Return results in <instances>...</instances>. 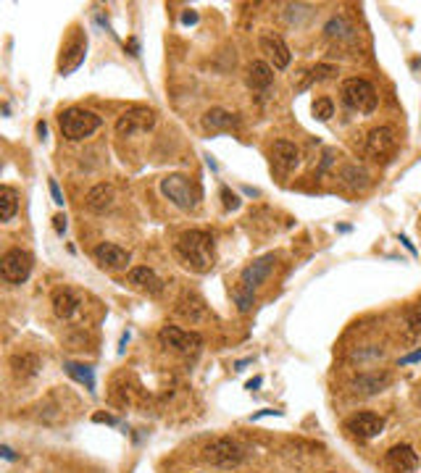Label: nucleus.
<instances>
[{"label":"nucleus","instance_id":"obj_38","mask_svg":"<svg viewBox=\"0 0 421 473\" xmlns=\"http://www.w3.org/2000/svg\"><path fill=\"white\" fill-rule=\"evenodd\" d=\"M261 384H264V378H261V376H255V378H251V381L245 384V390H248V392H255V390H258V387H261Z\"/></svg>","mask_w":421,"mask_h":473},{"label":"nucleus","instance_id":"obj_25","mask_svg":"<svg viewBox=\"0 0 421 473\" xmlns=\"http://www.w3.org/2000/svg\"><path fill=\"white\" fill-rule=\"evenodd\" d=\"M303 74V79L298 82V93H303V90H308L313 82H324V79H332L337 74V66H329V63H319V66H313V69L308 71H301Z\"/></svg>","mask_w":421,"mask_h":473},{"label":"nucleus","instance_id":"obj_37","mask_svg":"<svg viewBox=\"0 0 421 473\" xmlns=\"http://www.w3.org/2000/svg\"><path fill=\"white\" fill-rule=\"evenodd\" d=\"M93 421H95V424H109V426H116V418H113V415H106V413H95V415H93Z\"/></svg>","mask_w":421,"mask_h":473},{"label":"nucleus","instance_id":"obj_4","mask_svg":"<svg viewBox=\"0 0 421 473\" xmlns=\"http://www.w3.org/2000/svg\"><path fill=\"white\" fill-rule=\"evenodd\" d=\"M342 103L350 108V111H358V113H374L376 111V90L369 79H361V77H353V79H345L342 82Z\"/></svg>","mask_w":421,"mask_h":473},{"label":"nucleus","instance_id":"obj_43","mask_svg":"<svg viewBox=\"0 0 421 473\" xmlns=\"http://www.w3.org/2000/svg\"><path fill=\"white\" fill-rule=\"evenodd\" d=\"M419 402H421V384H419Z\"/></svg>","mask_w":421,"mask_h":473},{"label":"nucleus","instance_id":"obj_3","mask_svg":"<svg viewBox=\"0 0 421 473\" xmlns=\"http://www.w3.org/2000/svg\"><path fill=\"white\" fill-rule=\"evenodd\" d=\"M61 131L69 142H79L87 140L90 134H95L100 129V116L93 113V111H84V108H66L58 116Z\"/></svg>","mask_w":421,"mask_h":473},{"label":"nucleus","instance_id":"obj_28","mask_svg":"<svg viewBox=\"0 0 421 473\" xmlns=\"http://www.w3.org/2000/svg\"><path fill=\"white\" fill-rule=\"evenodd\" d=\"M66 374L74 378V381H79V384H84L87 387V392H95V371L90 366H82V363H66Z\"/></svg>","mask_w":421,"mask_h":473},{"label":"nucleus","instance_id":"obj_31","mask_svg":"<svg viewBox=\"0 0 421 473\" xmlns=\"http://www.w3.org/2000/svg\"><path fill=\"white\" fill-rule=\"evenodd\" d=\"M232 297H235V303L240 307V313H251L253 305H255V295L248 292V289H242V287H235V289H232Z\"/></svg>","mask_w":421,"mask_h":473},{"label":"nucleus","instance_id":"obj_10","mask_svg":"<svg viewBox=\"0 0 421 473\" xmlns=\"http://www.w3.org/2000/svg\"><path fill=\"white\" fill-rule=\"evenodd\" d=\"M345 431H350L353 437L358 439H374L385 431V418L372 413V410H363V413L350 415L345 421Z\"/></svg>","mask_w":421,"mask_h":473},{"label":"nucleus","instance_id":"obj_2","mask_svg":"<svg viewBox=\"0 0 421 473\" xmlns=\"http://www.w3.org/2000/svg\"><path fill=\"white\" fill-rule=\"evenodd\" d=\"M161 192L171 205H177L180 211H195L200 202V187L184 174H168L161 179Z\"/></svg>","mask_w":421,"mask_h":473},{"label":"nucleus","instance_id":"obj_29","mask_svg":"<svg viewBox=\"0 0 421 473\" xmlns=\"http://www.w3.org/2000/svg\"><path fill=\"white\" fill-rule=\"evenodd\" d=\"M342 179H345V184L353 189H363L369 184V174L363 171L361 166H348V168L342 171Z\"/></svg>","mask_w":421,"mask_h":473},{"label":"nucleus","instance_id":"obj_41","mask_svg":"<svg viewBox=\"0 0 421 473\" xmlns=\"http://www.w3.org/2000/svg\"><path fill=\"white\" fill-rule=\"evenodd\" d=\"M37 134H40V140H45V134H48V127H45V121H40V124H37Z\"/></svg>","mask_w":421,"mask_h":473},{"label":"nucleus","instance_id":"obj_39","mask_svg":"<svg viewBox=\"0 0 421 473\" xmlns=\"http://www.w3.org/2000/svg\"><path fill=\"white\" fill-rule=\"evenodd\" d=\"M198 22V13L195 11H184L182 13V24H195Z\"/></svg>","mask_w":421,"mask_h":473},{"label":"nucleus","instance_id":"obj_17","mask_svg":"<svg viewBox=\"0 0 421 473\" xmlns=\"http://www.w3.org/2000/svg\"><path fill=\"white\" fill-rule=\"evenodd\" d=\"M395 150V131L390 127H376L366 137V155L372 158H385Z\"/></svg>","mask_w":421,"mask_h":473},{"label":"nucleus","instance_id":"obj_6","mask_svg":"<svg viewBox=\"0 0 421 473\" xmlns=\"http://www.w3.org/2000/svg\"><path fill=\"white\" fill-rule=\"evenodd\" d=\"M32 268H35V258H32V252H26L22 248L8 250L0 258V276L8 284H24Z\"/></svg>","mask_w":421,"mask_h":473},{"label":"nucleus","instance_id":"obj_19","mask_svg":"<svg viewBox=\"0 0 421 473\" xmlns=\"http://www.w3.org/2000/svg\"><path fill=\"white\" fill-rule=\"evenodd\" d=\"M113 200H116V192L111 184H95V187L87 192V198H84V208L90 213H106L113 208Z\"/></svg>","mask_w":421,"mask_h":473},{"label":"nucleus","instance_id":"obj_21","mask_svg":"<svg viewBox=\"0 0 421 473\" xmlns=\"http://www.w3.org/2000/svg\"><path fill=\"white\" fill-rule=\"evenodd\" d=\"M271 84H274V71L269 63L264 61H253L251 69H248V87H251L253 93H269L271 90Z\"/></svg>","mask_w":421,"mask_h":473},{"label":"nucleus","instance_id":"obj_18","mask_svg":"<svg viewBox=\"0 0 421 473\" xmlns=\"http://www.w3.org/2000/svg\"><path fill=\"white\" fill-rule=\"evenodd\" d=\"M271 161L277 166L279 171H292L295 166L301 163V150H298V145L295 142H287V140H277L274 142V147H271Z\"/></svg>","mask_w":421,"mask_h":473},{"label":"nucleus","instance_id":"obj_32","mask_svg":"<svg viewBox=\"0 0 421 473\" xmlns=\"http://www.w3.org/2000/svg\"><path fill=\"white\" fill-rule=\"evenodd\" d=\"M406 326H408V337H419L421 334V313L419 310H408L406 313Z\"/></svg>","mask_w":421,"mask_h":473},{"label":"nucleus","instance_id":"obj_7","mask_svg":"<svg viewBox=\"0 0 421 473\" xmlns=\"http://www.w3.org/2000/svg\"><path fill=\"white\" fill-rule=\"evenodd\" d=\"M158 339L166 350L180 355H195L203 347V337L198 331H184L180 326H171V323H166L164 329L158 331Z\"/></svg>","mask_w":421,"mask_h":473},{"label":"nucleus","instance_id":"obj_22","mask_svg":"<svg viewBox=\"0 0 421 473\" xmlns=\"http://www.w3.org/2000/svg\"><path fill=\"white\" fill-rule=\"evenodd\" d=\"M87 58V40H74L72 45L63 50V58H61V77H69L72 71H77Z\"/></svg>","mask_w":421,"mask_h":473},{"label":"nucleus","instance_id":"obj_33","mask_svg":"<svg viewBox=\"0 0 421 473\" xmlns=\"http://www.w3.org/2000/svg\"><path fill=\"white\" fill-rule=\"evenodd\" d=\"M219 195H221V202H224V208H227V211H237V208H240V198H237V195H235L229 187H221Z\"/></svg>","mask_w":421,"mask_h":473},{"label":"nucleus","instance_id":"obj_42","mask_svg":"<svg viewBox=\"0 0 421 473\" xmlns=\"http://www.w3.org/2000/svg\"><path fill=\"white\" fill-rule=\"evenodd\" d=\"M129 50H132V56H137V53H140V42H137V40H129Z\"/></svg>","mask_w":421,"mask_h":473},{"label":"nucleus","instance_id":"obj_23","mask_svg":"<svg viewBox=\"0 0 421 473\" xmlns=\"http://www.w3.org/2000/svg\"><path fill=\"white\" fill-rule=\"evenodd\" d=\"M324 35H326V40H332L337 45H342V42H356V26H353L348 19H342V16H332V19L324 24Z\"/></svg>","mask_w":421,"mask_h":473},{"label":"nucleus","instance_id":"obj_15","mask_svg":"<svg viewBox=\"0 0 421 473\" xmlns=\"http://www.w3.org/2000/svg\"><path fill=\"white\" fill-rule=\"evenodd\" d=\"M387 468L395 473H413L419 468V455L411 444H395L387 449Z\"/></svg>","mask_w":421,"mask_h":473},{"label":"nucleus","instance_id":"obj_13","mask_svg":"<svg viewBox=\"0 0 421 473\" xmlns=\"http://www.w3.org/2000/svg\"><path fill=\"white\" fill-rule=\"evenodd\" d=\"M127 284L134 287V289H140V292H145V295H153V297L164 292V279H161L153 268H148V266H134V268H129V273H127Z\"/></svg>","mask_w":421,"mask_h":473},{"label":"nucleus","instance_id":"obj_20","mask_svg":"<svg viewBox=\"0 0 421 473\" xmlns=\"http://www.w3.org/2000/svg\"><path fill=\"white\" fill-rule=\"evenodd\" d=\"M174 313H177L180 319L190 321V323H198V321L205 319V303L195 295V292H184V295L177 300V305H174Z\"/></svg>","mask_w":421,"mask_h":473},{"label":"nucleus","instance_id":"obj_1","mask_svg":"<svg viewBox=\"0 0 421 473\" xmlns=\"http://www.w3.org/2000/svg\"><path fill=\"white\" fill-rule=\"evenodd\" d=\"M174 250H177V258L198 273L211 271V266H214V239L203 229H190V232L180 234Z\"/></svg>","mask_w":421,"mask_h":473},{"label":"nucleus","instance_id":"obj_16","mask_svg":"<svg viewBox=\"0 0 421 473\" xmlns=\"http://www.w3.org/2000/svg\"><path fill=\"white\" fill-rule=\"evenodd\" d=\"M200 124H203V129L211 131V134H216V131H232V129H240V116L232 113V111H224V108H211V111L203 113Z\"/></svg>","mask_w":421,"mask_h":473},{"label":"nucleus","instance_id":"obj_30","mask_svg":"<svg viewBox=\"0 0 421 473\" xmlns=\"http://www.w3.org/2000/svg\"><path fill=\"white\" fill-rule=\"evenodd\" d=\"M311 113L316 121H329V118L335 116V103L329 97H316L311 106Z\"/></svg>","mask_w":421,"mask_h":473},{"label":"nucleus","instance_id":"obj_26","mask_svg":"<svg viewBox=\"0 0 421 473\" xmlns=\"http://www.w3.org/2000/svg\"><path fill=\"white\" fill-rule=\"evenodd\" d=\"M16 211H19V192L13 187H8V184H3V187H0V221H3V224L13 221Z\"/></svg>","mask_w":421,"mask_h":473},{"label":"nucleus","instance_id":"obj_24","mask_svg":"<svg viewBox=\"0 0 421 473\" xmlns=\"http://www.w3.org/2000/svg\"><path fill=\"white\" fill-rule=\"evenodd\" d=\"M79 305H82V300L77 297L74 289H58V292L53 295V313H56L61 321L74 319V313L79 310Z\"/></svg>","mask_w":421,"mask_h":473},{"label":"nucleus","instance_id":"obj_5","mask_svg":"<svg viewBox=\"0 0 421 473\" xmlns=\"http://www.w3.org/2000/svg\"><path fill=\"white\" fill-rule=\"evenodd\" d=\"M203 460L216 468H237L245 460V449L229 437H219L203 447Z\"/></svg>","mask_w":421,"mask_h":473},{"label":"nucleus","instance_id":"obj_36","mask_svg":"<svg viewBox=\"0 0 421 473\" xmlns=\"http://www.w3.org/2000/svg\"><path fill=\"white\" fill-rule=\"evenodd\" d=\"M421 360V347L419 350H413L411 355H406V358H400V366H408V363H419Z\"/></svg>","mask_w":421,"mask_h":473},{"label":"nucleus","instance_id":"obj_9","mask_svg":"<svg viewBox=\"0 0 421 473\" xmlns=\"http://www.w3.org/2000/svg\"><path fill=\"white\" fill-rule=\"evenodd\" d=\"M258 45H261V50L266 53V58L274 63V69H287L289 66L292 53H289V47L282 35L271 32V29H264V32L258 35Z\"/></svg>","mask_w":421,"mask_h":473},{"label":"nucleus","instance_id":"obj_40","mask_svg":"<svg viewBox=\"0 0 421 473\" xmlns=\"http://www.w3.org/2000/svg\"><path fill=\"white\" fill-rule=\"evenodd\" d=\"M0 452H3V458H6V460H16V452H13L8 444H3V447H0Z\"/></svg>","mask_w":421,"mask_h":473},{"label":"nucleus","instance_id":"obj_35","mask_svg":"<svg viewBox=\"0 0 421 473\" xmlns=\"http://www.w3.org/2000/svg\"><path fill=\"white\" fill-rule=\"evenodd\" d=\"M53 229H56V234L63 236V232H66V216H63V213L53 216Z\"/></svg>","mask_w":421,"mask_h":473},{"label":"nucleus","instance_id":"obj_44","mask_svg":"<svg viewBox=\"0 0 421 473\" xmlns=\"http://www.w3.org/2000/svg\"><path fill=\"white\" fill-rule=\"evenodd\" d=\"M326 473H335V471H326Z\"/></svg>","mask_w":421,"mask_h":473},{"label":"nucleus","instance_id":"obj_11","mask_svg":"<svg viewBox=\"0 0 421 473\" xmlns=\"http://www.w3.org/2000/svg\"><path fill=\"white\" fill-rule=\"evenodd\" d=\"M274 263H277V258H274L271 252H269V255H261V258H255L251 266H245V268H242L240 284H237V287H242V289H248V292L255 295V289L269 279V273H271V268H274Z\"/></svg>","mask_w":421,"mask_h":473},{"label":"nucleus","instance_id":"obj_14","mask_svg":"<svg viewBox=\"0 0 421 473\" xmlns=\"http://www.w3.org/2000/svg\"><path fill=\"white\" fill-rule=\"evenodd\" d=\"M392 384V376L387 371H369V374H361L350 381V390L361 397H372V394H379L385 392L387 387Z\"/></svg>","mask_w":421,"mask_h":473},{"label":"nucleus","instance_id":"obj_12","mask_svg":"<svg viewBox=\"0 0 421 473\" xmlns=\"http://www.w3.org/2000/svg\"><path fill=\"white\" fill-rule=\"evenodd\" d=\"M93 255H95L97 266L100 268H109V271H124L127 266H129V250L119 248V245H113V242H100L95 250H93Z\"/></svg>","mask_w":421,"mask_h":473},{"label":"nucleus","instance_id":"obj_8","mask_svg":"<svg viewBox=\"0 0 421 473\" xmlns=\"http://www.w3.org/2000/svg\"><path fill=\"white\" fill-rule=\"evenodd\" d=\"M156 127V113L150 108L134 106L129 111H124L116 121V134L119 137H134V134H145Z\"/></svg>","mask_w":421,"mask_h":473},{"label":"nucleus","instance_id":"obj_27","mask_svg":"<svg viewBox=\"0 0 421 473\" xmlns=\"http://www.w3.org/2000/svg\"><path fill=\"white\" fill-rule=\"evenodd\" d=\"M11 368L19 378H32V376H37V371H40V358H37V355H29V353L13 355Z\"/></svg>","mask_w":421,"mask_h":473},{"label":"nucleus","instance_id":"obj_34","mask_svg":"<svg viewBox=\"0 0 421 473\" xmlns=\"http://www.w3.org/2000/svg\"><path fill=\"white\" fill-rule=\"evenodd\" d=\"M48 187H50V195H53V202H56V205H63V195H61L58 182H56V179H50Z\"/></svg>","mask_w":421,"mask_h":473}]
</instances>
